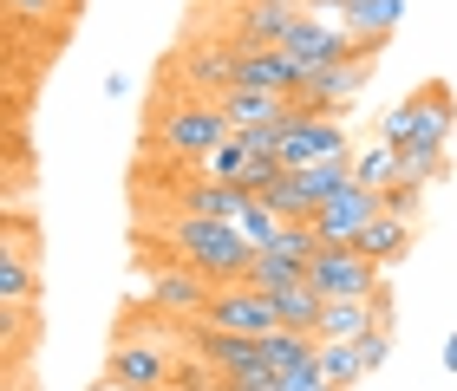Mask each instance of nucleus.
<instances>
[{
    "mask_svg": "<svg viewBox=\"0 0 457 391\" xmlns=\"http://www.w3.org/2000/svg\"><path fill=\"white\" fill-rule=\"evenodd\" d=\"M0 7H7V27L13 33H27V27H39V33H59L66 27V20L79 13V0H0Z\"/></svg>",
    "mask_w": 457,
    "mask_h": 391,
    "instance_id": "obj_23",
    "label": "nucleus"
},
{
    "mask_svg": "<svg viewBox=\"0 0 457 391\" xmlns=\"http://www.w3.org/2000/svg\"><path fill=\"white\" fill-rule=\"evenodd\" d=\"M236 86L295 98V92H301V72H295V59H287L281 46H262V53H236Z\"/></svg>",
    "mask_w": 457,
    "mask_h": 391,
    "instance_id": "obj_17",
    "label": "nucleus"
},
{
    "mask_svg": "<svg viewBox=\"0 0 457 391\" xmlns=\"http://www.w3.org/2000/svg\"><path fill=\"white\" fill-rule=\"evenodd\" d=\"M399 326V300H392V287H379L372 294V333H392Z\"/></svg>",
    "mask_w": 457,
    "mask_h": 391,
    "instance_id": "obj_33",
    "label": "nucleus"
},
{
    "mask_svg": "<svg viewBox=\"0 0 457 391\" xmlns=\"http://www.w3.org/2000/svg\"><path fill=\"white\" fill-rule=\"evenodd\" d=\"M275 300V314H281V326L287 333H314L320 326V314H327V294L314 281H301V287H281V294H268Z\"/></svg>",
    "mask_w": 457,
    "mask_h": 391,
    "instance_id": "obj_22",
    "label": "nucleus"
},
{
    "mask_svg": "<svg viewBox=\"0 0 457 391\" xmlns=\"http://www.w3.org/2000/svg\"><path fill=\"white\" fill-rule=\"evenodd\" d=\"M163 248H170V261L196 267L210 287L248 281V261H255V248L236 235V222H210V216H170L163 222Z\"/></svg>",
    "mask_w": 457,
    "mask_h": 391,
    "instance_id": "obj_1",
    "label": "nucleus"
},
{
    "mask_svg": "<svg viewBox=\"0 0 457 391\" xmlns=\"http://www.w3.org/2000/svg\"><path fill=\"white\" fill-rule=\"evenodd\" d=\"M307 13V0H236V13H228V46L236 53H262V46H281L287 27Z\"/></svg>",
    "mask_w": 457,
    "mask_h": 391,
    "instance_id": "obj_11",
    "label": "nucleus"
},
{
    "mask_svg": "<svg viewBox=\"0 0 457 391\" xmlns=\"http://www.w3.org/2000/svg\"><path fill=\"white\" fill-rule=\"evenodd\" d=\"M281 53L295 59V72H301V86H307V78H314V72H327V66H340V59H353V53H360V39H353L346 27H327V20L301 13L295 27H287Z\"/></svg>",
    "mask_w": 457,
    "mask_h": 391,
    "instance_id": "obj_9",
    "label": "nucleus"
},
{
    "mask_svg": "<svg viewBox=\"0 0 457 391\" xmlns=\"http://www.w3.org/2000/svg\"><path fill=\"white\" fill-rule=\"evenodd\" d=\"M236 235L248 241V248H268V241L281 235V209H275V202H262V196H248V209L236 216Z\"/></svg>",
    "mask_w": 457,
    "mask_h": 391,
    "instance_id": "obj_27",
    "label": "nucleus"
},
{
    "mask_svg": "<svg viewBox=\"0 0 457 391\" xmlns=\"http://www.w3.org/2000/svg\"><path fill=\"white\" fill-rule=\"evenodd\" d=\"M307 281H314L327 300H372L386 287V267L366 261L360 248H320L314 267H307Z\"/></svg>",
    "mask_w": 457,
    "mask_h": 391,
    "instance_id": "obj_12",
    "label": "nucleus"
},
{
    "mask_svg": "<svg viewBox=\"0 0 457 391\" xmlns=\"http://www.w3.org/2000/svg\"><path fill=\"white\" fill-rule=\"evenodd\" d=\"M451 131H457V98H451L445 78H425L411 98H399V105L379 118V137L399 143V151H419V143L451 151Z\"/></svg>",
    "mask_w": 457,
    "mask_h": 391,
    "instance_id": "obj_3",
    "label": "nucleus"
},
{
    "mask_svg": "<svg viewBox=\"0 0 457 391\" xmlns=\"http://www.w3.org/2000/svg\"><path fill=\"white\" fill-rule=\"evenodd\" d=\"M216 105H222V118H228V131H268V125H287V118H295V98L248 92V86H228Z\"/></svg>",
    "mask_w": 457,
    "mask_h": 391,
    "instance_id": "obj_16",
    "label": "nucleus"
},
{
    "mask_svg": "<svg viewBox=\"0 0 457 391\" xmlns=\"http://www.w3.org/2000/svg\"><path fill=\"white\" fill-rule=\"evenodd\" d=\"M39 294H46V267H39V255L0 241V306H39Z\"/></svg>",
    "mask_w": 457,
    "mask_h": 391,
    "instance_id": "obj_18",
    "label": "nucleus"
},
{
    "mask_svg": "<svg viewBox=\"0 0 457 391\" xmlns=\"http://www.w3.org/2000/svg\"><path fill=\"white\" fill-rule=\"evenodd\" d=\"M307 281V261H287L275 248H255L248 261V287H262V294H281V287H301Z\"/></svg>",
    "mask_w": 457,
    "mask_h": 391,
    "instance_id": "obj_25",
    "label": "nucleus"
},
{
    "mask_svg": "<svg viewBox=\"0 0 457 391\" xmlns=\"http://www.w3.org/2000/svg\"><path fill=\"white\" fill-rule=\"evenodd\" d=\"M262 157V143L248 137V131H228V143H216L210 157H203V176H216V183H248V163Z\"/></svg>",
    "mask_w": 457,
    "mask_h": 391,
    "instance_id": "obj_24",
    "label": "nucleus"
},
{
    "mask_svg": "<svg viewBox=\"0 0 457 391\" xmlns=\"http://www.w3.org/2000/svg\"><path fill=\"white\" fill-rule=\"evenodd\" d=\"M268 248H275V255H287V261H307V267H314V255L327 248V241L314 235V222H281V235L268 241Z\"/></svg>",
    "mask_w": 457,
    "mask_h": 391,
    "instance_id": "obj_29",
    "label": "nucleus"
},
{
    "mask_svg": "<svg viewBox=\"0 0 457 391\" xmlns=\"http://www.w3.org/2000/svg\"><path fill=\"white\" fill-rule=\"evenodd\" d=\"M411 241H419V222H411V216H379V222H366V235L353 241V248H360L366 261H379L386 274H392V267L411 255Z\"/></svg>",
    "mask_w": 457,
    "mask_h": 391,
    "instance_id": "obj_19",
    "label": "nucleus"
},
{
    "mask_svg": "<svg viewBox=\"0 0 457 391\" xmlns=\"http://www.w3.org/2000/svg\"><path fill=\"white\" fill-rule=\"evenodd\" d=\"M386 359H392V333H366V339H360V365H366V379L379 372Z\"/></svg>",
    "mask_w": 457,
    "mask_h": 391,
    "instance_id": "obj_32",
    "label": "nucleus"
},
{
    "mask_svg": "<svg viewBox=\"0 0 457 391\" xmlns=\"http://www.w3.org/2000/svg\"><path fill=\"white\" fill-rule=\"evenodd\" d=\"M379 216H386V196L366 190V183H346V190L314 216V235L327 241V248H353V241L366 235V222H379Z\"/></svg>",
    "mask_w": 457,
    "mask_h": 391,
    "instance_id": "obj_13",
    "label": "nucleus"
},
{
    "mask_svg": "<svg viewBox=\"0 0 457 391\" xmlns=\"http://www.w3.org/2000/svg\"><path fill=\"white\" fill-rule=\"evenodd\" d=\"M372 59H379V53H353V59H340V66L314 72V78L295 92V105H301L307 118H346L353 105H360V92L372 86Z\"/></svg>",
    "mask_w": 457,
    "mask_h": 391,
    "instance_id": "obj_7",
    "label": "nucleus"
},
{
    "mask_svg": "<svg viewBox=\"0 0 457 391\" xmlns=\"http://www.w3.org/2000/svg\"><path fill=\"white\" fill-rule=\"evenodd\" d=\"M445 372H457V333L445 339Z\"/></svg>",
    "mask_w": 457,
    "mask_h": 391,
    "instance_id": "obj_35",
    "label": "nucleus"
},
{
    "mask_svg": "<svg viewBox=\"0 0 457 391\" xmlns=\"http://www.w3.org/2000/svg\"><path fill=\"white\" fill-rule=\"evenodd\" d=\"M275 391H334V385H327L320 359H307V365H295V372H281V379H275Z\"/></svg>",
    "mask_w": 457,
    "mask_h": 391,
    "instance_id": "obj_30",
    "label": "nucleus"
},
{
    "mask_svg": "<svg viewBox=\"0 0 457 391\" xmlns=\"http://www.w3.org/2000/svg\"><path fill=\"white\" fill-rule=\"evenodd\" d=\"M366 333H372V300H327V314L314 326L320 346H353V339H366Z\"/></svg>",
    "mask_w": 457,
    "mask_h": 391,
    "instance_id": "obj_20",
    "label": "nucleus"
},
{
    "mask_svg": "<svg viewBox=\"0 0 457 391\" xmlns=\"http://www.w3.org/2000/svg\"><path fill=\"white\" fill-rule=\"evenodd\" d=\"M275 157L287 163V170H307V163H334V157H353V131H346V118H307V111L295 105V118L281 125Z\"/></svg>",
    "mask_w": 457,
    "mask_h": 391,
    "instance_id": "obj_8",
    "label": "nucleus"
},
{
    "mask_svg": "<svg viewBox=\"0 0 457 391\" xmlns=\"http://www.w3.org/2000/svg\"><path fill=\"white\" fill-rule=\"evenodd\" d=\"M203 300H210V281H203L196 267H183V261L151 267V300H144L151 314H163V320H196Z\"/></svg>",
    "mask_w": 457,
    "mask_h": 391,
    "instance_id": "obj_14",
    "label": "nucleus"
},
{
    "mask_svg": "<svg viewBox=\"0 0 457 391\" xmlns=\"http://www.w3.org/2000/svg\"><path fill=\"white\" fill-rule=\"evenodd\" d=\"M386 196V216H411V222H419V183H392V190H379Z\"/></svg>",
    "mask_w": 457,
    "mask_h": 391,
    "instance_id": "obj_31",
    "label": "nucleus"
},
{
    "mask_svg": "<svg viewBox=\"0 0 457 391\" xmlns=\"http://www.w3.org/2000/svg\"><path fill=\"white\" fill-rule=\"evenodd\" d=\"M405 176V157H399V143H386V137H372L353 151V183H366V190H392V183Z\"/></svg>",
    "mask_w": 457,
    "mask_h": 391,
    "instance_id": "obj_21",
    "label": "nucleus"
},
{
    "mask_svg": "<svg viewBox=\"0 0 457 391\" xmlns=\"http://www.w3.org/2000/svg\"><path fill=\"white\" fill-rule=\"evenodd\" d=\"M216 143H228V118L216 98H183L170 92L151 125V151L170 157V163H190V170H203V157L216 151Z\"/></svg>",
    "mask_w": 457,
    "mask_h": 391,
    "instance_id": "obj_2",
    "label": "nucleus"
},
{
    "mask_svg": "<svg viewBox=\"0 0 457 391\" xmlns=\"http://www.w3.org/2000/svg\"><path fill=\"white\" fill-rule=\"evenodd\" d=\"M248 209V190H242V183H216V176H190V183H183V190H177V216H210V222H236Z\"/></svg>",
    "mask_w": 457,
    "mask_h": 391,
    "instance_id": "obj_15",
    "label": "nucleus"
},
{
    "mask_svg": "<svg viewBox=\"0 0 457 391\" xmlns=\"http://www.w3.org/2000/svg\"><path fill=\"white\" fill-rule=\"evenodd\" d=\"M236 391H275V385H236Z\"/></svg>",
    "mask_w": 457,
    "mask_h": 391,
    "instance_id": "obj_37",
    "label": "nucleus"
},
{
    "mask_svg": "<svg viewBox=\"0 0 457 391\" xmlns=\"http://www.w3.org/2000/svg\"><path fill=\"white\" fill-rule=\"evenodd\" d=\"M203 326H222V333H248V339H268V333H281V314H275V300L262 294V287H248V281H228V287H210V300H203Z\"/></svg>",
    "mask_w": 457,
    "mask_h": 391,
    "instance_id": "obj_5",
    "label": "nucleus"
},
{
    "mask_svg": "<svg viewBox=\"0 0 457 391\" xmlns=\"http://www.w3.org/2000/svg\"><path fill=\"white\" fill-rule=\"evenodd\" d=\"M170 72H177L183 98H222L236 86V46H228V39H190V46L170 59Z\"/></svg>",
    "mask_w": 457,
    "mask_h": 391,
    "instance_id": "obj_10",
    "label": "nucleus"
},
{
    "mask_svg": "<svg viewBox=\"0 0 457 391\" xmlns=\"http://www.w3.org/2000/svg\"><path fill=\"white\" fill-rule=\"evenodd\" d=\"M177 365H183V353L163 333H131V326H124L112 359H105V385H118V391H163L177 379Z\"/></svg>",
    "mask_w": 457,
    "mask_h": 391,
    "instance_id": "obj_4",
    "label": "nucleus"
},
{
    "mask_svg": "<svg viewBox=\"0 0 457 391\" xmlns=\"http://www.w3.org/2000/svg\"><path fill=\"white\" fill-rule=\"evenodd\" d=\"M262 353H268V365H275V379H281V372H295V365L320 359V339L314 333H287V326H281V333L262 339Z\"/></svg>",
    "mask_w": 457,
    "mask_h": 391,
    "instance_id": "obj_26",
    "label": "nucleus"
},
{
    "mask_svg": "<svg viewBox=\"0 0 457 391\" xmlns=\"http://www.w3.org/2000/svg\"><path fill=\"white\" fill-rule=\"evenodd\" d=\"M105 98H131V72H105Z\"/></svg>",
    "mask_w": 457,
    "mask_h": 391,
    "instance_id": "obj_34",
    "label": "nucleus"
},
{
    "mask_svg": "<svg viewBox=\"0 0 457 391\" xmlns=\"http://www.w3.org/2000/svg\"><path fill=\"white\" fill-rule=\"evenodd\" d=\"M307 13L327 20V27H346L360 39V53H386L405 20V0H307Z\"/></svg>",
    "mask_w": 457,
    "mask_h": 391,
    "instance_id": "obj_6",
    "label": "nucleus"
},
{
    "mask_svg": "<svg viewBox=\"0 0 457 391\" xmlns=\"http://www.w3.org/2000/svg\"><path fill=\"white\" fill-rule=\"evenodd\" d=\"M163 391H196V385H183V379H170V385H163ZM216 391H222V385H216Z\"/></svg>",
    "mask_w": 457,
    "mask_h": 391,
    "instance_id": "obj_36",
    "label": "nucleus"
},
{
    "mask_svg": "<svg viewBox=\"0 0 457 391\" xmlns=\"http://www.w3.org/2000/svg\"><path fill=\"white\" fill-rule=\"evenodd\" d=\"M320 372H327V385L334 391H353L366 379V365H360V339L353 346H320Z\"/></svg>",
    "mask_w": 457,
    "mask_h": 391,
    "instance_id": "obj_28",
    "label": "nucleus"
}]
</instances>
